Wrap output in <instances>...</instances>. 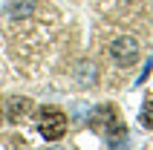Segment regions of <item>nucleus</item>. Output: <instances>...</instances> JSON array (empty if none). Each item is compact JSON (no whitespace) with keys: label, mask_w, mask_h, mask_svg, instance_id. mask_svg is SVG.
<instances>
[{"label":"nucleus","mask_w":153,"mask_h":150,"mask_svg":"<svg viewBox=\"0 0 153 150\" xmlns=\"http://www.w3.org/2000/svg\"><path fill=\"white\" fill-rule=\"evenodd\" d=\"M67 116L61 113V110L55 107H46L41 110V118H38V133L46 139V142H58V139H64V133H67Z\"/></svg>","instance_id":"1"},{"label":"nucleus","mask_w":153,"mask_h":150,"mask_svg":"<svg viewBox=\"0 0 153 150\" xmlns=\"http://www.w3.org/2000/svg\"><path fill=\"white\" fill-rule=\"evenodd\" d=\"M110 58L119 64V67H133L139 61V41L130 38V35H121L110 43Z\"/></svg>","instance_id":"2"},{"label":"nucleus","mask_w":153,"mask_h":150,"mask_svg":"<svg viewBox=\"0 0 153 150\" xmlns=\"http://www.w3.org/2000/svg\"><path fill=\"white\" fill-rule=\"evenodd\" d=\"M101 139L107 142V147H113V150H127V130H124V124L119 121V116H113L110 121L101 127Z\"/></svg>","instance_id":"3"},{"label":"nucleus","mask_w":153,"mask_h":150,"mask_svg":"<svg viewBox=\"0 0 153 150\" xmlns=\"http://www.w3.org/2000/svg\"><path fill=\"white\" fill-rule=\"evenodd\" d=\"M32 107H35V104H32L29 98H20V95H15V98H9V101H6V116L12 118L15 124H20V121H23V118L32 113Z\"/></svg>","instance_id":"4"},{"label":"nucleus","mask_w":153,"mask_h":150,"mask_svg":"<svg viewBox=\"0 0 153 150\" xmlns=\"http://www.w3.org/2000/svg\"><path fill=\"white\" fill-rule=\"evenodd\" d=\"M35 12V0H6L3 3V15L12 20H23Z\"/></svg>","instance_id":"5"},{"label":"nucleus","mask_w":153,"mask_h":150,"mask_svg":"<svg viewBox=\"0 0 153 150\" xmlns=\"http://www.w3.org/2000/svg\"><path fill=\"white\" fill-rule=\"evenodd\" d=\"M139 118H142V124H145V127L153 130V95L145 98V104H142V110H139Z\"/></svg>","instance_id":"6"},{"label":"nucleus","mask_w":153,"mask_h":150,"mask_svg":"<svg viewBox=\"0 0 153 150\" xmlns=\"http://www.w3.org/2000/svg\"><path fill=\"white\" fill-rule=\"evenodd\" d=\"M150 67H153V61L147 58V61H145V67H142V75H139V78H136V87H139V84H145V78H147V75H150Z\"/></svg>","instance_id":"7"}]
</instances>
